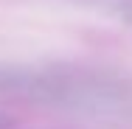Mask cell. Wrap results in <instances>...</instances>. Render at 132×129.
<instances>
[{"label":"cell","instance_id":"7a4b0ae2","mask_svg":"<svg viewBox=\"0 0 132 129\" xmlns=\"http://www.w3.org/2000/svg\"><path fill=\"white\" fill-rule=\"evenodd\" d=\"M11 126H14V118L6 115V112H0V129H11Z\"/></svg>","mask_w":132,"mask_h":129},{"label":"cell","instance_id":"3957f363","mask_svg":"<svg viewBox=\"0 0 132 129\" xmlns=\"http://www.w3.org/2000/svg\"><path fill=\"white\" fill-rule=\"evenodd\" d=\"M121 17H124V23H127V25H132V6H127V8L121 11Z\"/></svg>","mask_w":132,"mask_h":129},{"label":"cell","instance_id":"6da1fadb","mask_svg":"<svg viewBox=\"0 0 132 129\" xmlns=\"http://www.w3.org/2000/svg\"><path fill=\"white\" fill-rule=\"evenodd\" d=\"M0 96L70 107H115L127 98V90L118 84V79H104L90 70L0 65Z\"/></svg>","mask_w":132,"mask_h":129}]
</instances>
